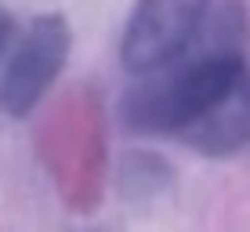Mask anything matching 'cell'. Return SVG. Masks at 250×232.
Returning <instances> with one entry per match:
<instances>
[{"label": "cell", "instance_id": "1", "mask_svg": "<svg viewBox=\"0 0 250 232\" xmlns=\"http://www.w3.org/2000/svg\"><path fill=\"white\" fill-rule=\"evenodd\" d=\"M247 73V15L236 0H229L210 7L178 55L142 73V84L124 94L120 116L131 131L182 142Z\"/></svg>", "mask_w": 250, "mask_h": 232}, {"label": "cell", "instance_id": "2", "mask_svg": "<svg viewBox=\"0 0 250 232\" xmlns=\"http://www.w3.org/2000/svg\"><path fill=\"white\" fill-rule=\"evenodd\" d=\"M69 44H73V33L62 15H37L29 22L0 76V109L7 116H25L37 109V102L62 73Z\"/></svg>", "mask_w": 250, "mask_h": 232}, {"label": "cell", "instance_id": "3", "mask_svg": "<svg viewBox=\"0 0 250 232\" xmlns=\"http://www.w3.org/2000/svg\"><path fill=\"white\" fill-rule=\"evenodd\" d=\"M210 15V0H138L124 29V62L134 73H149L178 55Z\"/></svg>", "mask_w": 250, "mask_h": 232}, {"label": "cell", "instance_id": "4", "mask_svg": "<svg viewBox=\"0 0 250 232\" xmlns=\"http://www.w3.org/2000/svg\"><path fill=\"white\" fill-rule=\"evenodd\" d=\"M250 142V73L182 138L203 156H232Z\"/></svg>", "mask_w": 250, "mask_h": 232}, {"label": "cell", "instance_id": "5", "mask_svg": "<svg viewBox=\"0 0 250 232\" xmlns=\"http://www.w3.org/2000/svg\"><path fill=\"white\" fill-rule=\"evenodd\" d=\"M4 29H7V25H4V19H0V44H4Z\"/></svg>", "mask_w": 250, "mask_h": 232}]
</instances>
